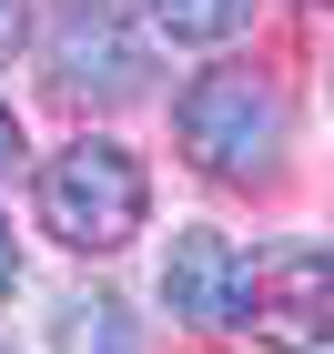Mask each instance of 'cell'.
<instances>
[{"instance_id": "7", "label": "cell", "mask_w": 334, "mask_h": 354, "mask_svg": "<svg viewBox=\"0 0 334 354\" xmlns=\"http://www.w3.org/2000/svg\"><path fill=\"white\" fill-rule=\"evenodd\" d=\"M152 21L172 41H233V30H253V0H152Z\"/></svg>"}, {"instance_id": "6", "label": "cell", "mask_w": 334, "mask_h": 354, "mask_svg": "<svg viewBox=\"0 0 334 354\" xmlns=\"http://www.w3.org/2000/svg\"><path fill=\"white\" fill-rule=\"evenodd\" d=\"M51 354H142V334H132V314L111 294H71L51 314Z\"/></svg>"}, {"instance_id": "1", "label": "cell", "mask_w": 334, "mask_h": 354, "mask_svg": "<svg viewBox=\"0 0 334 354\" xmlns=\"http://www.w3.org/2000/svg\"><path fill=\"white\" fill-rule=\"evenodd\" d=\"M30 203H41V233L71 253H122L142 243V223H152V172L122 152L111 132H82V142H61L51 162L30 172Z\"/></svg>"}, {"instance_id": "4", "label": "cell", "mask_w": 334, "mask_h": 354, "mask_svg": "<svg viewBox=\"0 0 334 354\" xmlns=\"http://www.w3.org/2000/svg\"><path fill=\"white\" fill-rule=\"evenodd\" d=\"M233 324L253 344H334V243L324 233H284L243 263V304H233Z\"/></svg>"}, {"instance_id": "9", "label": "cell", "mask_w": 334, "mask_h": 354, "mask_svg": "<svg viewBox=\"0 0 334 354\" xmlns=\"http://www.w3.org/2000/svg\"><path fill=\"white\" fill-rule=\"evenodd\" d=\"M21 41H30V0H0V71L21 61Z\"/></svg>"}, {"instance_id": "11", "label": "cell", "mask_w": 334, "mask_h": 354, "mask_svg": "<svg viewBox=\"0 0 334 354\" xmlns=\"http://www.w3.org/2000/svg\"><path fill=\"white\" fill-rule=\"evenodd\" d=\"M0 354H10V344H0Z\"/></svg>"}, {"instance_id": "10", "label": "cell", "mask_w": 334, "mask_h": 354, "mask_svg": "<svg viewBox=\"0 0 334 354\" xmlns=\"http://www.w3.org/2000/svg\"><path fill=\"white\" fill-rule=\"evenodd\" d=\"M21 294V243H10V223H0V304Z\"/></svg>"}, {"instance_id": "3", "label": "cell", "mask_w": 334, "mask_h": 354, "mask_svg": "<svg viewBox=\"0 0 334 354\" xmlns=\"http://www.w3.org/2000/svg\"><path fill=\"white\" fill-rule=\"evenodd\" d=\"M41 71H51L61 102H142L152 91V41H142V21L122 10V0H61L51 30H41Z\"/></svg>"}, {"instance_id": "8", "label": "cell", "mask_w": 334, "mask_h": 354, "mask_svg": "<svg viewBox=\"0 0 334 354\" xmlns=\"http://www.w3.org/2000/svg\"><path fill=\"white\" fill-rule=\"evenodd\" d=\"M21 162H30V132H21V111L0 102V183H10V172H21Z\"/></svg>"}, {"instance_id": "2", "label": "cell", "mask_w": 334, "mask_h": 354, "mask_svg": "<svg viewBox=\"0 0 334 354\" xmlns=\"http://www.w3.org/2000/svg\"><path fill=\"white\" fill-rule=\"evenodd\" d=\"M172 142H183V162L213 172V183H263L284 162V91L243 61H213L183 82L172 102Z\"/></svg>"}, {"instance_id": "5", "label": "cell", "mask_w": 334, "mask_h": 354, "mask_svg": "<svg viewBox=\"0 0 334 354\" xmlns=\"http://www.w3.org/2000/svg\"><path fill=\"white\" fill-rule=\"evenodd\" d=\"M233 304H243V253L223 243L213 223L172 233V253H163V314L193 324V334H213V324H233Z\"/></svg>"}]
</instances>
